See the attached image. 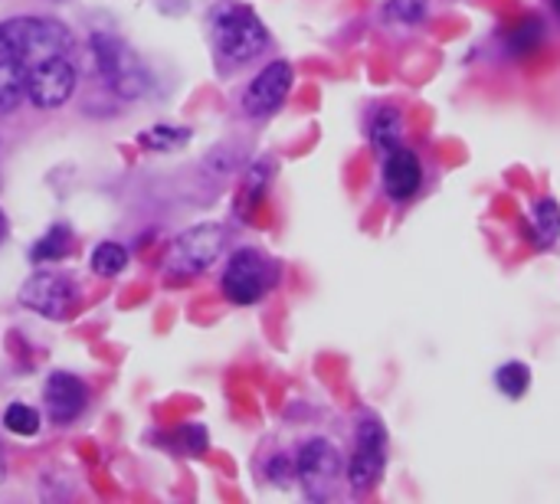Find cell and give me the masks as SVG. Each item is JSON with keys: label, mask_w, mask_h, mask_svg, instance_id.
<instances>
[{"label": "cell", "mask_w": 560, "mask_h": 504, "mask_svg": "<svg viewBox=\"0 0 560 504\" xmlns=\"http://www.w3.org/2000/svg\"><path fill=\"white\" fill-rule=\"evenodd\" d=\"M213 43L226 62L240 66L266 49L269 33L256 16V10H249L246 3H223L213 13Z\"/></svg>", "instance_id": "1"}, {"label": "cell", "mask_w": 560, "mask_h": 504, "mask_svg": "<svg viewBox=\"0 0 560 504\" xmlns=\"http://www.w3.org/2000/svg\"><path fill=\"white\" fill-rule=\"evenodd\" d=\"M0 26H3V36L10 43L13 59H20L26 69L39 66L46 59L66 56L72 46L69 30L56 20H46V16H13Z\"/></svg>", "instance_id": "2"}, {"label": "cell", "mask_w": 560, "mask_h": 504, "mask_svg": "<svg viewBox=\"0 0 560 504\" xmlns=\"http://www.w3.org/2000/svg\"><path fill=\"white\" fill-rule=\"evenodd\" d=\"M92 56H95V69L105 79V85L118 95V98H141L151 89V75L144 69V62L131 52L128 43H121L112 33H95L92 36Z\"/></svg>", "instance_id": "3"}, {"label": "cell", "mask_w": 560, "mask_h": 504, "mask_svg": "<svg viewBox=\"0 0 560 504\" xmlns=\"http://www.w3.org/2000/svg\"><path fill=\"white\" fill-rule=\"evenodd\" d=\"M223 243H226V230L220 223H200V226H190L184 230L174 246H171V256H167V272L177 279H190V276H200L207 272L220 253H223Z\"/></svg>", "instance_id": "4"}, {"label": "cell", "mask_w": 560, "mask_h": 504, "mask_svg": "<svg viewBox=\"0 0 560 504\" xmlns=\"http://www.w3.org/2000/svg\"><path fill=\"white\" fill-rule=\"evenodd\" d=\"M276 282V262L259 249H236L223 272V295L233 305H256Z\"/></svg>", "instance_id": "5"}, {"label": "cell", "mask_w": 560, "mask_h": 504, "mask_svg": "<svg viewBox=\"0 0 560 504\" xmlns=\"http://www.w3.org/2000/svg\"><path fill=\"white\" fill-rule=\"evenodd\" d=\"M295 476L312 502H325L335 495V485L341 479V453L328 439H308L299 449Z\"/></svg>", "instance_id": "6"}, {"label": "cell", "mask_w": 560, "mask_h": 504, "mask_svg": "<svg viewBox=\"0 0 560 504\" xmlns=\"http://www.w3.org/2000/svg\"><path fill=\"white\" fill-rule=\"evenodd\" d=\"M387 462V430L377 417H364L358 426V449L348 466V485L354 492H368L377 485Z\"/></svg>", "instance_id": "7"}, {"label": "cell", "mask_w": 560, "mask_h": 504, "mask_svg": "<svg viewBox=\"0 0 560 504\" xmlns=\"http://www.w3.org/2000/svg\"><path fill=\"white\" fill-rule=\"evenodd\" d=\"M20 302L52 321H66L75 308V285L59 272H33L20 285Z\"/></svg>", "instance_id": "8"}, {"label": "cell", "mask_w": 560, "mask_h": 504, "mask_svg": "<svg viewBox=\"0 0 560 504\" xmlns=\"http://www.w3.org/2000/svg\"><path fill=\"white\" fill-rule=\"evenodd\" d=\"M72 89H75V66L66 56L46 59V62H39V66L30 69L26 98L36 108H59L62 102H69Z\"/></svg>", "instance_id": "9"}, {"label": "cell", "mask_w": 560, "mask_h": 504, "mask_svg": "<svg viewBox=\"0 0 560 504\" xmlns=\"http://www.w3.org/2000/svg\"><path fill=\"white\" fill-rule=\"evenodd\" d=\"M289 89H292V66L282 62V59L269 62V66L249 82V89L243 92V108H246V115H253V118L272 115V112L285 102Z\"/></svg>", "instance_id": "10"}, {"label": "cell", "mask_w": 560, "mask_h": 504, "mask_svg": "<svg viewBox=\"0 0 560 504\" xmlns=\"http://www.w3.org/2000/svg\"><path fill=\"white\" fill-rule=\"evenodd\" d=\"M89 403V390L75 374L56 371L46 380V410L52 423H72L75 417H82Z\"/></svg>", "instance_id": "11"}, {"label": "cell", "mask_w": 560, "mask_h": 504, "mask_svg": "<svg viewBox=\"0 0 560 504\" xmlns=\"http://www.w3.org/2000/svg\"><path fill=\"white\" fill-rule=\"evenodd\" d=\"M423 184V167L413 151L394 148L384 161V190L390 200H410Z\"/></svg>", "instance_id": "12"}, {"label": "cell", "mask_w": 560, "mask_h": 504, "mask_svg": "<svg viewBox=\"0 0 560 504\" xmlns=\"http://www.w3.org/2000/svg\"><path fill=\"white\" fill-rule=\"evenodd\" d=\"M26 89H30V69L20 59L0 62V112L16 108L26 98Z\"/></svg>", "instance_id": "13"}, {"label": "cell", "mask_w": 560, "mask_h": 504, "mask_svg": "<svg viewBox=\"0 0 560 504\" xmlns=\"http://www.w3.org/2000/svg\"><path fill=\"white\" fill-rule=\"evenodd\" d=\"M400 134H404V118H400V112H397L394 105L377 108L374 118H371V141H374V148H381V151L387 154V151L400 148Z\"/></svg>", "instance_id": "14"}, {"label": "cell", "mask_w": 560, "mask_h": 504, "mask_svg": "<svg viewBox=\"0 0 560 504\" xmlns=\"http://www.w3.org/2000/svg\"><path fill=\"white\" fill-rule=\"evenodd\" d=\"M495 387L509 397V400H522L532 387V371L522 364V361H509L499 367L495 374Z\"/></svg>", "instance_id": "15"}, {"label": "cell", "mask_w": 560, "mask_h": 504, "mask_svg": "<svg viewBox=\"0 0 560 504\" xmlns=\"http://www.w3.org/2000/svg\"><path fill=\"white\" fill-rule=\"evenodd\" d=\"M72 249V239H69V230L66 226H52L36 246H33V262H59L66 259Z\"/></svg>", "instance_id": "16"}, {"label": "cell", "mask_w": 560, "mask_h": 504, "mask_svg": "<svg viewBox=\"0 0 560 504\" xmlns=\"http://www.w3.org/2000/svg\"><path fill=\"white\" fill-rule=\"evenodd\" d=\"M125 266H128V249H125V246H118V243H102V246H95V253H92V269H95V276L112 279V276L125 272Z\"/></svg>", "instance_id": "17"}, {"label": "cell", "mask_w": 560, "mask_h": 504, "mask_svg": "<svg viewBox=\"0 0 560 504\" xmlns=\"http://www.w3.org/2000/svg\"><path fill=\"white\" fill-rule=\"evenodd\" d=\"M532 220H535V230H538L541 243H555V239L560 236V203L558 200H551V197L538 200V203H535V210H532Z\"/></svg>", "instance_id": "18"}, {"label": "cell", "mask_w": 560, "mask_h": 504, "mask_svg": "<svg viewBox=\"0 0 560 504\" xmlns=\"http://www.w3.org/2000/svg\"><path fill=\"white\" fill-rule=\"evenodd\" d=\"M3 426L13 436H36L39 433V413L26 403H10L3 410Z\"/></svg>", "instance_id": "19"}, {"label": "cell", "mask_w": 560, "mask_h": 504, "mask_svg": "<svg viewBox=\"0 0 560 504\" xmlns=\"http://www.w3.org/2000/svg\"><path fill=\"white\" fill-rule=\"evenodd\" d=\"M427 10H430V0H387L384 16H387V23L413 26L427 16Z\"/></svg>", "instance_id": "20"}, {"label": "cell", "mask_w": 560, "mask_h": 504, "mask_svg": "<svg viewBox=\"0 0 560 504\" xmlns=\"http://www.w3.org/2000/svg\"><path fill=\"white\" fill-rule=\"evenodd\" d=\"M141 144H144V148H154V151L180 148V144H187V131H180V128H164V125H158V128L144 131Z\"/></svg>", "instance_id": "21"}, {"label": "cell", "mask_w": 560, "mask_h": 504, "mask_svg": "<svg viewBox=\"0 0 560 504\" xmlns=\"http://www.w3.org/2000/svg\"><path fill=\"white\" fill-rule=\"evenodd\" d=\"M541 39V20H525L515 33H512V43L518 46V52H528L532 46H538Z\"/></svg>", "instance_id": "22"}, {"label": "cell", "mask_w": 560, "mask_h": 504, "mask_svg": "<svg viewBox=\"0 0 560 504\" xmlns=\"http://www.w3.org/2000/svg\"><path fill=\"white\" fill-rule=\"evenodd\" d=\"M7 59H13V52H10V43L3 36V26H0V62H7Z\"/></svg>", "instance_id": "23"}, {"label": "cell", "mask_w": 560, "mask_h": 504, "mask_svg": "<svg viewBox=\"0 0 560 504\" xmlns=\"http://www.w3.org/2000/svg\"><path fill=\"white\" fill-rule=\"evenodd\" d=\"M7 230H10V226H7V216H3V210H0V243L7 239Z\"/></svg>", "instance_id": "24"}]
</instances>
